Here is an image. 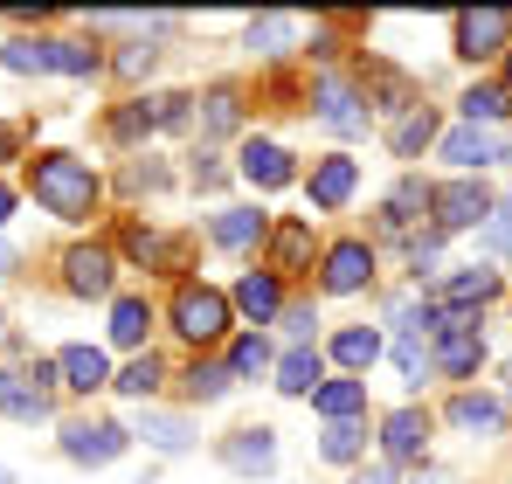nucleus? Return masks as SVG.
<instances>
[{
	"instance_id": "f257e3e1",
	"label": "nucleus",
	"mask_w": 512,
	"mask_h": 484,
	"mask_svg": "<svg viewBox=\"0 0 512 484\" xmlns=\"http://www.w3.org/2000/svg\"><path fill=\"white\" fill-rule=\"evenodd\" d=\"M28 194H35L56 222H90L97 201H104V180H97V166L77 160V153H35V160H28Z\"/></svg>"
},
{
	"instance_id": "f03ea898",
	"label": "nucleus",
	"mask_w": 512,
	"mask_h": 484,
	"mask_svg": "<svg viewBox=\"0 0 512 484\" xmlns=\"http://www.w3.org/2000/svg\"><path fill=\"white\" fill-rule=\"evenodd\" d=\"M429 325H436V346H429V367H436V374L464 381V374H478V367H485V332H478V312H429Z\"/></svg>"
},
{
	"instance_id": "7ed1b4c3",
	"label": "nucleus",
	"mask_w": 512,
	"mask_h": 484,
	"mask_svg": "<svg viewBox=\"0 0 512 484\" xmlns=\"http://www.w3.org/2000/svg\"><path fill=\"white\" fill-rule=\"evenodd\" d=\"M229 298L222 291H208V284H180L173 291V332L180 339H194V346H215L222 332H229Z\"/></svg>"
},
{
	"instance_id": "20e7f679",
	"label": "nucleus",
	"mask_w": 512,
	"mask_h": 484,
	"mask_svg": "<svg viewBox=\"0 0 512 484\" xmlns=\"http://www.w3.org/2000/svg\"><path fill=\"white\" fill-rule=\"evenodd\" d=\"M125 443H132V429H125V422H104V415H77V422H63V457H70V464H84V471L118 464V457H125Z\"/></svg>"
},
{
	"instance_id": "39448f33",
	"label": "nucleus",
	"mask_w": 512,
	"mask_h": 484,
	"mask_svg": "<svg viewBox=\"0 0 512 484\" xmlns=\"http://www.w3.org/2000/svg\"><path fill=\"white\" fill-rule=\"evenodd\" d=\"M512 49V14L506 7H464L457 14V56L464 63H492Z\"/></svg>"
},
{
	"instance_id": "423d86ee",
	"label": "nucleus",
	"mask_w": 512,
	"mask_h": 484,
	"mask_svg": "<svg viewBox=\"0 0 512 484\" xmlns=\"http://www.w3.org/2000/svg\"><path fill=\"white\" fill-rule=\"evenodd\" d=\"M429 208H436V236H457V229H478V222H492V194H485V180H450V187H436L429 194Z\"/></svg>"
},
{
	"instance_id": "0eeeda50",
	"label": "nucleus",
	"mask_w": 512,
	"mask_h": 484,
	"mask_svg": "<svg viewBox=\"0 0 512 484\" xmlns=\"http://www.w3.org/2000/svg\"><path fill=\"white\" fill-rule=\"evenodd\" d=\"M312 104H319V125H326V132H340V139H360V132L374 125V111H367V90H353L346 77H319Z\"/></svg>"
},
{
	"instance_id": "6e6552de",
	"label": "nucleus",
	"mask_w": 512,
	"mask_h": 484,
	"mask_svg": "<svg viewBox=\"0 0 512 484\" xmlns=\"http://www.w3.org/2000/svg\"><path fill=\"white\" fill-rule=\"evenodd\" d=\"M63 284H70V298H111V284H118V256H111L104 242L70 249V256H63Z\"/></svg>"
},
{
	"instance_id": "1a4fd4ad",
	"label": "nucleus",
	"mask_w": 512,
	"mask_h": 484,
	"mask_svg": "<svg viewBox=\"0 0 512 484\" xmlns=\"http://www.w3.org/2000/svg\"><path fill=\"white\" fill-rule=\"evenodd\" d=\"M436 153L457 166L464 180H478L485 166L506 160V139H499V132H478V125H457V132H443V146H436Z\"/></svg>"
},
{
	"instance_id": "9d476101",
	"label": "nucleus",
	"mask_w": 512,
	"mask_h": 484,
	"mask_svg": "<svg viewBox=\"0 0 512 484\" xmlns=\"http://www.w3.org/2000/svg\"><path fill=\"white\" fill-rule=\"evenodd\" d=\"M367 284H374V249H367V242H333V249H326V277H319V291L353 298V291H367Z\"/></svg>"
},
{
	"instance_id": "9b49d317",
	"label": "nucleus",
	"mask_w": 512,
	"mask_h": 484,
	"mask_svg": "<svg viewBox=\"0 0 512 484\" xmlns=\"http://www.w3.org/2000/svg\"><path fill=\"white\" fill-rule=\"evenodd\" d=\"M492 298H499V270H485V263L436 284V312H471V305H492Z\"/></svg>"
},
{
	"instance_id": "f8f14e48",
	"label": "nucleus",
	"mask_w": 512,
	"mask_h": 484,
	"mask_svg": "<svg viewBox=\"0 0 512 484\" xmlns=\"http://www.w3.org/2000/svg\"><path fill=\"white\" fill-rule=\"evenodd\" d=\"M353 187H360V160H346V153L319 160V166H312V180H305L312 208H346V201H353Z\"/></svg>"
},
{
	"instance_id": "ddd939ff",
	"label": "nucleus",
	"mask_w": 512,
	"mask_h": 484,
	"mask_svg": "<svg viewBox=\"0 0 512 484\" xmlns=\"http://www.w3.org/2000/svg\"><path fill=\"white\" fill-rule=\"evenodd\" d=\"M229 471H243V478H263L270 464H277V436L270 429H236V436H222V450H215Z\"/></svg>"
},
{
	"instance_id": "4468645a",
	"label": "nucleus",
	"mask_w": 512,
	"mask_h": 484,
	"mask_svg": "<svg viewBox=\"0 0 512 484\" xmlns=\"http://www.w3.org/2000/svg\"><path fill=\"white\" fill-rule=\"evenodd\" d=\"M381 450H388L395 464L423 457V450H429V415H423V408H395V415L381 422Z\"/></svg>"
},
{
	"instance_id": "2eb2a0df",
	"label": "nucleus",
	"mask_w": 512,
	"mask_h": 484,
	"mask_svg": "<svg viewBox=\"0 0 512 484\" xmlns=\"http://www.w3.org/2000/svg\"><path fill=\"white\" fill-rule=\"evenodd\" d=\"M243 180L270 194V187H291V180H298V166H291V153H284V146H270V139H250V146H243Z\"/></svg>"
},
{
	"instance_id": "dca6fc26",
	"label": "nucleus",
	"mask_w": 512,
	"mask_h": 484,
	"mask_svg": "<svg viewBox=\"0 0 512 484\" xmlns=\"http://www.w3.org/2000/svg\"><path fill=\"white\" fill-rule=\"evenodd\" d=\"M56 374H63V388H77V395L111 388V360H104L97 346H63V353H56Z\"/></svg>"
},
{
	"instance_id": "f3484780",
	"label": "nucleus",
	"mask_w": 512,
	"mask_h": 484,
	"mask_svg": "<svg viewBox=\"0 0 512 484\" xmlns=\"http://www.w3.org/2000/svg\"><path fill=\"white\" fill-rule=\"evenodd\" d=\"M229 305H236V312H243V319H277V312H284V284H277V270H250V277H243V284H236V298H229Z\"/></svg>"
},
{
	"instance_id": "a211bd4d",
	"label": "nucleus",
	"mask_w": 512,
	"mask_h": 484,
	"mask_svg": "<svg viewBox=\"0 0 512 484\" xmlns=\"http://www.w3.org/2000/svg\"><path fill=\"white\" fill-rule=\"evenodd\" d=\"M429 194H436V187H423V180H402V187L381 201V236H409V229L423 222Z\"/></svg>"
},
{
	"instance_id": "6ab92c4d",
	"label": "nucleus",
	"mask_w": 512,
	"mask_h": 484,
	"mask_svg": "<svg viewBox=\"0 0 512 484\" xmlns=\"http://www.w3.org/2000/svg\"><path fill=\"white\" fill-rule=\"evenodd\" d=\"M298 35H305V21H298V14H256L250 28H243V42H250L256 56H291V49H298Z\"/></svg>"
},
{
	"instance_id": "aec40b11",
	"label": "nucleus",
	"mask_w": 512,
	"mask_h": 484,
	"mask_svg": "<svg viewBox=\"0 0 512 484\" xmlns=\"http://www.w3.org/2000/svg\"><path fill=\"white\" fill-rule=\"evenodd\" d=\"M270 242V215L263 208H222L215 215V249H256Z\"/></svg>"
},
{
	"instance_id": "412c9836",
	"label": "nucleus",
	"mask_w": 512,
	"mask_h": 484,
	"mask_svg": "<svg viewBox=\"0 0 512 484\" xmlns=\"http://www.w3.org/2000/svg\"><path fill=\"white\" fill-rule=\"evenodd\" d=\"M0 415H14V422H49V395H42L28 374L0 367Z\"/></svg>"
},
{
	"instance_id": "4be33fe9",
	"label": "nucleus",
	"mask_w": 512,
	"mask_h": 484,
	"mask_svg": "<svg viewBox=\"0 0 512 484\" xmlns=\"http://www.w3.org/2000/svg\"><path fill=\"white\" fill-rule=\"evenodd\" d=\"M333 360L360 381V374L381 360V332H374V325H346V332H333Z\"/></svg>"
},
{
	"instance_id": "5701e85b",
	"label": "nucleus",
	"mask_w": 512,
	"mask_h": 484,
	"mask_svg": "<svg viewBox=\"0 0 512 484\" xmlns=\"http://www.w3.org/2000/svg\"><path fill=\"white\" fill-rule=\"evenodd\" d=\"M139 436H146L160 457H180V450H194V422H187V415H160V408H146V415H139Z\"/></svg>"
},
{
	"instance_id": "b1692460",
	"label": "nucleus",
	"mask_w": 512,
	"mask_h": 484,
	"mask_svg": "<svg viewBox=\"0 0 512 484\" xmlns=\"http://www.w3.org/2000/svg\"><path fill=\"white\" fill-rule=\"evenodd\" d=\"M0 56H7L14 77H49L56 70V42L49 35H14V42H0Z\"/></svg>"
},
{
	"instance_id": "393cba45",
	"label": "nucleus",
	"mask_w": 512,
	"mask_h": 484,
	"mask_svg": "<svg viewBox=\"0 0 512 484\" xmlns=\"http://www.w3.org/2000/svg\"><path fill=\"white\" fill-rule=\"evenodd\" d=\"M312 408H319L326 422H353V415L367 408V381H353V374H340V381H319Z\"/></svg>"
},
{
	"instance_id": "a878e982",
	"label": "nucleus",
	"mask_w": 512,
	"mask_h": 484,
	"mask_svg": "<svg viewBox=\"0 0 512 484\" xmlns=\"http://www.w3.org/2000/svg\"><path fill=\"white\" fill-rule=\"evenodd\" d=\"M236 125H243V90H236V83H215V90L201 97V132L222 139V132H236Z\"/></svg>"
},
{
	"instance_id": "bb28decb",
	"label": "nucleus",
	"mask_w": 512,
	"mask_h": 484,
	"mask_svg": "<svg viewBox=\"0 0 512 484\" xmlns=\"http://www.w3.org/2000/svg\"><path fill=\"white\" fill-rule=\"evenodd\" d=\"M506 111H512V90H506V83H471V90H464V125L492 132Z\"/></svg>"
},
{
	"instance_id": "cd10ccee",
	"label": "nucleus",
	"mask_w": 512,
	"mask_h": 484,
	"mask_svg": "<svg viewBox=\"0 0 512 484\" xmlns=\"http://www.w3.org/2000/svg\"><path fill=\"white\" fill-rule=\"evenodd\" d=\"M146 332H153V305L146 298H111V339L118 346H146Z\"/></svg>"
},
{
	"instance_id": "c85d7f7f",
	"label": "nucleus",
	"mask_w": 512,
	"mask_h": 484,
	"mask_svg": "<svg viewBox=\"0 0 512 484\" xmlns=\"http://www.w3.org/2000/svg\"><path fill=\"white\" fill-rule=\"evenodd\" d=\"M277 388H284V395H319V353H312V346H291V353L277 360Z\"/></svg>"
},
{
	"instance_id": "c756f323",
	"label": "nucleus",
	"mask_w": 512,
	"mask_h": 484,
	"mask_svg": "<svg viewBox=\"0 0 512 484\" xmlns=\"http://www.w3.org/2000/svg\"><path fill=\"white\" fill-rule=\"evenodd\" d=\"M160 381H167V367H160V353H139L125 374H111V388L125 395V402H146V395H160Z\"/></svg>"
},
{
	"instance_id": "7c9ffc66",
	"label": "nucleus",
	"mask_w": 512,
	"mask_h": 484,
	"mask_svg": "<svg viewBox=\"0 0 512 484\" xmlns=\"http://www.w3.org/2000/svg\"><path fill=\"white\" fill-rule=\"evenodd\" d=\"M450 422H457V429H478V436H499L506 408L492 402V395H457V402H450Z\"/></svg>"
},
{
	"instance_id": "2f4dec72",
	"label": "nucleus",
	"mask_w": 512,
	"mask_h": 484,
	"mask_svg": "<svg viewBox=\"0 0 512 484\" xmlns=\"http://www.w3.org/2000/svg\"><path fill=\"white\" fill-rule=\"evenodd\" d=\"M360 450H367V429H360V422H333V429L319 436V457H326V464H360Z\"/></svg>"
},
{
	"instance_id": "473e14b6",
	"label": "nucleus",
	"mask_w": 512,
	"mask_h": 484,
	"mask_svg": "<svg viewBox=\"0 0 512 484\" xmlns=\"http://www.w3.org/2000/svg\"><path fill=\"white\" fill-rule=\"evenodd\" d=\"M229 381H236L229 360H194V367H187V395H194V402H222Z\"/></svg>"
},
{
	"instance_id": "72a5a7b5",
	"label": "nucleus",
	"mask_w": 512,
	"mask_h": 484,
	"mask_svg": "<svg viewBox=\"0 0 512 484\" xmlns=\"http://www.w3.org/2000/svg\"><path fill=\"white\" fill-rule=\"evenodd\" d=\"M429 139H436V111H429V104H416V111L395 125V153H402V160H416Z\"/></svg>"
},
{
	"instance_id": "f704fd0d",
	"label": "nucleus",
	"mask_w": 512,
	"mask_h": 484,
	"mask_svg": "<svg viewBox=\"0 0 512 484\" xmlns=\"http://www.w3.org/2000/svg\"><path fill=\"white\" fill-rule=\"evenodd\" d=\"M270 249H277V270H298L305 249H312V222H277L270 229Z\"/></svg>"
},
{
	"instance_id": "c9c22d12",
	"label": "nucleus",
	"mask_w": 512,
	"mask_h": 484,
	"mask_svg": "<svg viewBox=\"0 0 512 484\" xmlns=\"http://www.w3.org/2000/svg\"><path fill=\"white\" fill-rule=\"evenodd\" d=\"M146 132H153V97H132V104L111 118V139H118V146H132V139H146Z\"/></svg>"
},
{
	"instance_id": "e433bc0d",
	"label": "nucleus",
	"mask_w": 512,
	"mask_h": 484,
	"mask_svg": "<svg viewBox=\"0 0 512 484\" xmlns=\"http://www.w3.org/2000/svg\"><path fill=\"white\" fill-rule=\"evenodd\" d=\"M153 63H160V49H153V35H139V42H125V49H118V63H111V70H118L125 83H139V77H153Z\"/></svg>"
},
{
	"instance_id": "4c0bfd02",
	"label": "nucleus",
	"mask_w": 512,
	"mask_h": 484,
	"mask_svg": "<svg viewBox=\"0 0 512 484\" xmlns=\"http://www.w3.org/2000/svg\"><path fill=\"white\" fill-rule=\"evenodd\" d=\"M263 367H270V339L263 332H243L229 346V374H263Z\"/></svg>"
},
{
	"instance_id": "58836bf2",
	"label": "nucleus",
	"mask_w": 512,
	"mask_h": 484,
	"mask_svg": "<svg viewBox=\"0 0 512 484\" xmlns=\"http://www.w3.org/2000/svg\"><path fill=\"white\" fill-rule=\"evenodd\" d=\"M56 70H63V77H97L104 56H97L90 42H56Z\"/></svg>"
},
{
	"instance_id": "ea45409f",
	"label": "nucleus",
	"mask_w": 512,
	"mask_h": 484,
	"mask_svg": "<svg viewBox=\"0 0 512 484\" xmlns=\"http://www.w3.org/2000/svg\"><path fill=\"white\" fill-rule=\"evenodd\" d=\"M395 367H402L409 381H423V374H429V346H423V332H402V339H395Z\"/></svg>"
},
{
	"instance_id": "a19ab883",
	"label": "nucleus",
	"mask_w": 512,
	"mask_h": 484,
	"mask_svg": "<svg viewBox=\"0 0 512 484\" xmlns=\"http://www.w3.org/2000/svg\"><path fill=\"white\" fill-rule=\"evenodd\" d=\"M485 249L512 256V201H499V208H492V222H485Z\"/></svg>"
},
{
	"instance_id": "79ce46f5",
	"label": "nucleus",
	"mask_w": 512,
	"mask_h": 484,
	"mask_svg": "<svg viewBox=\"0 0 512 484\" xmlns=\"http://www.w3.org/2000/svg\"><path fill=\"white\" fill-rule=\"evenodd\" d=\"M125 249H132V256H139V263H160V256H167V242L153 236V229H146V222H132V229H125Z\"/></svg>"
},
{
	"instance_id": "37998d69",
	"label": "nucleus",
	"mask_w": 512,
	"mask_h": 484,
	"mask_svg": "<svg viewBox=\"0 0 512 484\" xmlns=\"http://www.w3.org/2000/svg\"><path fill=\"white\" fill-rule=\"evenodd\" d=\"M187 104H194V97H180V90H167V97H153V125H167V132H180V125H187Z\"/></svg>"
},
{
	"instance_id": "c03bdc74",
	"label": "nucleus",
	"mask_w": 512,
	"mask_h": 484,
	"mask_svg": "<svg viewBox=\"0 0 512 484\" xmlns=\"http://www.w3.org/2000/svg\"><path fill=\"white\" fill-rule=\"evenodd\" d=\"M277 319H284V332H291V339H305V332L319 325V312H312V305H284Z\"/></svg>"
},
{
	"instance_id": "a18cd8bd",
	"label": "nucleus",
	"mask_w": 512,
	"mask_h": 484,
	"mask_svg": "<svg viewBox=\"0 0 512 484\" xmlns=\"http://www.w3.org/2000/svg\"><path fill=\"white\" fill-rule=\"evenodd\" d=\"M14 146H21V132H14V125H0V160H7Z\"/></svg>"
},
{
	"instance_id": "49530a36",
	"label": "nucleus",
	"mask_w": 512,
	"mask_h": 484,
	"mask_svg": "<svg viewBox=\"0 0 512 484\" xmlns=\"http://www.w3.org/2000/svg\"><path fill=\"white\" fill-rule=\"evenodd\" d=\"M14 263H21V256H14V242H0V277H14Z\"/></svg>"
},
{
	"instance_id": "de8ad7c7",
	"label": "nucleus",
	"mask_w": 512,
	"mask_h": 484,
	"mask_svg": "<svg viewBox=\"0 0 512 484\" xmlns=\"http://www.w3.org/2000/svg\"><path fill=\"white\" fill-rule=\"evenodd\" d=\"M7 215H14V187L0 180V222H7Z\"/></svg>"
},
{
	"instance_id": "09e8293b",
	"label": "nucleus",
	"mask_w": 512,
	"mask_h": 484,
	"mask_svg": "<svg viewBox=\"0 0 512 484\" xmlns=\"http://www.w3.org/2000/svg\"><path fill=\"white\" fill-rule=\"evenodd\" d=\"M360 484H395V478H388V471H367V478H360Z\"/></svg>"
},
{
	"instance_id": "8fccbe9b",
	"label": "nucleus",
	"mask_w": 512,
	"mask_h": 484,
	"mask_svg": "<svg viewBox=\"0 0 512 484\" xmlns=\"http://www.w3.org/2000/svg\"><path fill=\"white\" fill-rule=\"evenodd\" d=\"M506 90H512V49H506Z\"/></svg>"
},
{
	"instance_id": "3c124183",
	"label": "nucleus",
	"mask_w": 512,
	"mask_h": 484,
	"mask_svg": "<svg viewBox=\"0 0 512 484\" xmlns=\"http://www.w3.org/2000/svg\"><path fill=\"white\" fill-rule=\"evenodd\" d=\"M0 484H14V471H7V464H0Z\"/></svg>"
},
{
	"instance_id": "603ef678",
	"label": "nucleus",
	"mask_w": 512,
	"mask_h": 484,
	"mask_svg": "<svg viewBox=\"0 0 512 484\" xmlns=\"http://www.w3.org/2000/svg\"><path fill=\"white\" fill-rule=\"evenodd\" d=\"M506 395H512V367H506Z\"/></svg>"
},
{
	"instance_id": "864d4df0",
	"label": "nucleus",
	"mask_w": 512,
	"mask_h": 484,
	"mask_svg": "<svg viewBox=\"0 0 512 484\" xmlns=\"http://www.w3.org/2000/svg\"><path fill=\"white\" fill-rule=\"evenodd\" d=\"M0 332H7V312H0Z\"/></svg>"
}]
</instances>
